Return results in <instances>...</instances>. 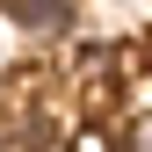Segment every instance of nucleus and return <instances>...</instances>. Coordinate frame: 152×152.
<instances>
[{"instance_id":"1","label":"nucleus","mask_w":152,"mask_h":152,"mask_svg":"<svg viewBox=\"0 0 152 152\" xmlns=\"http://www.w3.org/2000/svg\"><path fill=\"white\" fill-rule=\"evenodd\" d=\"M15 22H22V29H65V22H72V7H58V0H36V7H15Z\"/></svg>"}]
</instances>
